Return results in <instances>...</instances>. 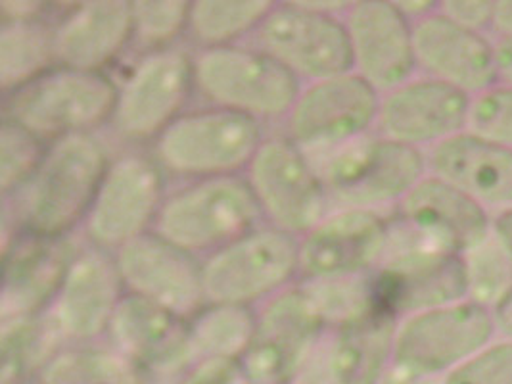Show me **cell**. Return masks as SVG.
I'll list each match as a JSON object with an SVG mask.
<instances>
[{
  "label": "cell",
  "instance_id": "obj_12",
  "mask_svg": "<svg viewBox=\"0 0 512 384\" xmlns=\"http://www.w3.org/2000/svg\"><path fill=\"white\" fill-rule=\"evenodd\" d=\"M382 95L355 72L305 83L280 133L307 156L325 154L376 131Z\"/></svg>",
  "mask_w": 512,
  "mask_h": 384
},
{
  "label": "cell",
  "instance_id": "obj_23",
  "mask_svg": "<svg viewBox=\"0 0 512 384\" xmlns=\"http://www.w3.org/2000/svg\"><path fill=\"white\" fill-rule=\"evenodd\" d=\"M397 317L376 310L340 329H328L294 384H382L394 361Z\"/></svg>",
  "mask_w": 512,
  "mask_h": 384
},
{
  "label": "cell",
  "instance_id": "obj_2",
  "mask_svg": "<svg viewBox=\"0 0 512 384\" xmlns=\"http://www.w3.org/2000/svg\"><path fill=\"white\" fill-rule=\"evenodd\" d=\"M309 160L332 208L378 214L397 208L428 175L426 152L384 139L376 131Z\"/></svg>",
  "mask_w": 512,
  "mask_h": 384
},
{
  "label": "cell",
  "instance_id": "obj_34",
  "mask_svg": "<svg viewBox=\"0 0 512 384\" xmlns=\"http://www.w3.org/2000/svg\"><path fill=\"white\" fill-rule=\"evenodd\" d=\"M188 0H137L133 2V45L142 52L181 45L190 20Z\"/></svg>",
  "mask_w": 512,
  "mask_h": 384
},
{
  "label": "cell",
  "instance_id": "obj_14",
  "mask_svg": "<svg viewBox=\"0 0 512 384\" xmlns=\"http://www.w3.org/2000/svg\"><path fill=\"white\" fill-rule=\"evenodd\" d=\"M250 43L275 58L302 85L353 72L344 16L317 12L303 0L277 2Z\"/></svg>",
  "mask_w": 512,
  "mask_h": 384
},
{
  "label": "cell",
  "instance_id": "obj_29",
  "mask_svg": "<svg viewBox=\"0 0 512 384\" xmlns=\"http://www.w3.org/2000/svg\"><path fill=\"white\" fill-rule=\"evenodd\" d=\"M35 384H152V379L110 340H98L68 344Z\"/></svg>",
  "mask_w": 512,
  "mask_h": 384
},
{
  "label": "cell",
  "instance_id": "obj_19",
  "mask_svg": "<svg viewBox=\"0 0 512 384\" xmlns=\"http://www.w3.org/2000/svg\"><path fill=\"white\" fill-rule=\"evenodd\" d=\"M127 296L116 254L83 242L48 310L68 344L106 340Z\"/></svg>",
  "mask_w": 512,
  "mask_h": 384
},
{
  "label": "cell",
  "instance_id": "obj_18",
  "mask_svg": "<svg viewBox=\"0 0 512 384\" xmlns=\"http://www.w3.org/2000/svg\"><path fill=\"white\" fill-rule=\"evenodd\" d=\"M470 100L461 89L417 73L382 95L376 133L428 152L468 129Z\"/></svg>",
  "mask_w": 512,
  "mask_h": 384
},
{
  "label": "cell",
  "instance_id": "obj_15",
  "mask_svg": "<svg viewBox=\"0 0 512 384\" xmlns=\"http://www.w3.org/2000/svg\"><path fill=\"white\" fill-rule=\"evenodd\" d=\"M326 331L300 283L261 304L252 342L240 360L250 383H296Z\"/></svg>",
  "mask_w": 512,
  "mask_h": 384
},
{
  "label": "cell",
  "instance_id": "obj_30",
  "mask_svg": "<svg viewBox=\"0 0 512 384\" xmlns=\"http://www.w3.org/2000/svg\"><path fill=\"white\" fill-rule=\"evenodd\" d=\"M54 24L47 18L0 25V87L4 96L58 66Z\"/></svg>",
  "mask_w": 512,
  "mask_h": 384
},
{
  "label": "cell",
  "instance_id": "obj_43",
  "mask_svg": "<svg viewBox=\"0 0 512 384\" xmlns=\"http://www.w3.org/2000/svg\"><path fill=\"white\" fill-rule=\"evenodd\" d=\"M493 237L512 264V208L497 212L493 217Z\"/></svg>",
  "mask_w": 512,
  "mask_h": 384
},
{
  "label": "cell",
  "instance_id": "obj_9",
  "mask_svg": "<svg viewBox=\"0 0 512 384\" xmlns=\"http://www.w3.org/2000/svg\"><path fill=\"white\" fill-rule=\"evenodd\" d=\"M169 194V177L152 152H116L83 223L85 242L116 254L129 242L152 233Z\"/></svg>",
  "mask_w": 512,
  "mask_h": 384
},
{
  "label": "cell",
  "instance_id": "obj_13",
  "mask_svg": "<svg viewBox=\"0 0 512 384\" xmlns=\"http://www.w3.org/2000/svg\"><path fill=\"white\" fill-rule=\"evenodd\" d=\"M263 221L302 237L332 210L309 156L282 133H269L244 173Z\"/></svg>",
  "mask_w": 512,
  "mask_h": 384
},
{
  "label": "cell",
  "instance_id": "obj_39",
  "mask_svg": "<svg viewBox=\"0 0 512 384\" xmlns=\"http://www.w3.org/2000/svg\"><path fill=\"white\" fill-rule=\"evenodd\" d=\"M177 384H252L240 360H200L192 363Z\"/></svg>",
  "mask_w": 512,
  "mask_h": 384
},
{
  "label": "cell",
  "instance_id": "obj_32",
  "mask_svg": "<svg viewBox=\"0 0 512 384\" xmlns=\"http://www.w3.org/2000/svg\"><path fill=\"white\" fill-rule=\"evenodd\" d=\"M257 308L208 304L190 319L194 360H242L256 331Z\"/></svg>",
  "mask_w": 512,
  "mask_h": 384
},
{
  "label": "cell",
  "instance_id": "obj_4",
  "mask_svg": "<svg viewBox=\"0 0 512 384\" xmlns=\"http://www.w3.org/2000/svg\"><path fill=\"white\" fill-rule=\"evenodd\" d=\"M117 81L108 72L54 66L29 85L4 96L2 118L16 121L45 143L108 129Z\"/></svg>",
  "mask_w": 512,
  "mask_h": 384
},
{
  "label": "cell",
  "instance_id": "obj_28",
  "mask_svg": "<svg viewBox=\"0 0 512 384\" xmlns=\"http://www.w3.org/2000/svg\"><path fill=\"white\" fill-rule=\"evenodd\" d=\"M68 342L50 312L0 321V384H35Z\"/></svg>",
  "mask_w": 512,
  "mask_h": 384
},
{
  "label": "cell",
  "instance_id": "obj_20",
  "mask_svg": "<svg viewBox=\"0 0 512 384\" xmlns=\"http://www.w3.org/2000/svg\"><path fill=\"white\" fill-rule=\"evenodd\" d=\"M353 72L380 95L419 73L413 22L390 0H355L344 16Z\"/></svg>",
  "mask_w": 512,
  "mask_h": 384
},
{
  "label": "cell",
  "instance_id": "obj_26",
  "mask_svg": "<svg viewBox=\"0 0 512 384\" xmlns=\"http://www.w3.org/2000/svg\"><path fill=\"white\" fill-rule=\"evenodd\" d=\"M133 45V2H79L54 24L58 66L83 72H108Z\"/></svg>",
  "mask_w": 512,
  "mask_h": 384
},
{
  "label": "cell",
  "instance_id": "obj_24",
  "mask_svg": "<svg viewBox=\"0 0 512 384\" xmlns=\"http://www.w3.org/2000/svg\"><path fill=\"white\" fill-rule=\"evenodd\" d=\"M106 340L135 361L152 381L179 379L196 363L190 319L135 294L123 298Z\"/></svg>",
  "mask_w": 512,
  "mask_h": 384
},
{
  "label": "cell",
  "instance_id": "obj_37",
  "mask_svg": "<svg viewBox=\"0 0 512 384\" xmlns=\"http://www.w3.org/2000/svg\"><path fill=\"white\" fill-rule=\"evenodd\" d=\"M440 384H512V342H491L445 373Z\"/></svg>",
  "mask_w": 512,
  "mask_h": 384
},
{
  "label": "cell",
  "instance_id": "obj_21",
  "mask_svg": "<svg viewBox=\"0 0 512 384\" xmlns=\"http://www.w3.org/2000/svg\"><path fill=\"white\" fill-rule=\"evenodd\" d=\"M83 242L81 233L45 237L20 231L2 248L0 321L48 312Z\"/></svg>",
  "mask_w": 512,
  "mask_h": 384
},
{
  "label": "cell",
  "instance_id": "obj_22",
  "mask_svg": "<svg viewBox=\"0 0 512 384\" xmlns=\"http://www.w3.org/2000/svg\"><path fill=\"white\" fill-rule=\"evenodd\" d=\"M394 221L422 242L463 256L488 244L493 235L488 208L434 175H426L399 202Z\"/></svg>",
  "mask_w": 512,
  "mask_h": 384
},
{
  "label": "cell",
  "instance_id": "obj_44",
  "mask_svg": "<svg viewBox=\"0 0 512 384\" xmlns=\"http://www.w3.org/2000/svg\"><path fill=\"white\" fill-rule=\"evenodd\" d=\"M495 60L499 83L512 87V37H499L495 43Z\"/></svg>",
  "mask_w": 512,
  "mask_h": 384
},
{
  "label": "cell",
  "instance_id": "obj_36",
  "mask_svg": "<svg viewBox=\"0 0 512 384\" xmlns=\"http://www.w3.org/2000/svg\"><path fill=\"white\" fill-rule=\"evenodd\" d=\"M468 131L512 148V87L497 83L472 96Z\"/></svg>",
  "mask_w": 512,
  "mask_h": 384
},
{
  "label": "cell",
  "instance_id": "obj_25",
  "mask_svg": "<svg viewBox=\"0 0 512 384\" xmlns=\"http://www.w3.org/2000/svg\"><path fill=\"white\" fill-rule=\"evenodd\" d=\"M415 56L422 75L474 96L499 83L495 43L482 31L445 16L438 8L413 24Z\"/></svg>",
  "mask_w": 512,
  "mask_h": 384
},
{
  "label": "cell",
  "instance_id": "obj_31",
  "mask_svg": "<svg viewBox=\"0 0 512 384\" xmlns=\"http://www.w3.org/2000/svg\"><path fill=\"white\" fill-rule=\"evenodd\" d=\"M275 4L273 0H194L187 39L196 50L246 43Z\"/></svg>",
  "mask_w": 512,
  "mask_h": 384
},
{
  "label": "cell",
  "instance_id": "obj_42",
  "mask_svg": "<svg viewBox=\"0 0 512 384\" xmlns=\"http://www.w3.org/2000/svg\"><path fill=\"white\" fill-rule=\"evenodd\" d=\"M491 312L495 319V327L501 335L512 342V287L507 288L493 304Z\"/></svg>",
  "mask_w": 512,
  "mask_h": 384
},
{
  "label": "cell",
  "instance_id": "obj_3",
  "mask_svg": "<svg viewBox=\"0 0 512 384\" xmlns=\"http://www.w3.org/2000/svg\"><path fill=\"white\" fill-rule=\"evenodd\" d=\"M267 135L261 121L204 104L173 121L150 152L167 177L185 183L233 177L246 173Z\"/></svg>",
  "mask_w": 512,
  "mask_h": 384
},
{
  "label": "cell",
  "instance_id": "obj_27",
  "mask_svg": "<svg viewBox=\"0 0 512 384\" xmlns=\"http://www.w3.org/2000/svg\"><path fill=\"white\" fill-rule=\"evenodd\" d=\"M428 175L465 192L488 210L512 208V148L463 131L426 152Z\"/></svg>",
  "mask_w": 512,
  "mask_h": 384
},
{
  "label": "cell",
  "instance_id": "obj_41",
  "mask_svg": "<svg viewBox=\"0 0 512 384\" xmlns=\"http://www.w3.org/2000/svg\"><path fill=\"white\" fill-rule=\"evenodd\" d=\"M2 22H29V20H41L47 14L45 2H29V0H18V2H0Z\"/></svg>",
  "mask_w": 512,
  "mask_h": 384
},
{
  "label": "cell",
  "instance_id": "obj_33",
  "mask_svg": "<svg viewBox=\"0 0 512 384\" xmlns=\"http://www.w3.org/2000/svg\"><path fill=\"white\" fill-rule=\"evenodd\" d=\"M305 296L326 329H340L382 310L376 300L373 275L300 281Z\"/></svg>",
  "mask_w": 512,
  "mask_h": 384
},
{
  "label": "cell",
  "instance_id": "obj_5",
  "mask_svg": "<svg viewBox=\"0 0 512 384\" xmlns=\"http://www.w3.org/2000/svg\"><path fill=\"white\" fill-rule=\"evenodd\" d=\"M196 93L208 106L231 110L265 125L282 123L302 83L250 41L194 50Z\"/></svg>",
  "mask_w": 512,
  "mask_h": 384
},
{
  "label": "cell",
  "instance_id": "obj_17",
  "mask_svg": "<svg viewBox=\"0 0 512 384\" xmlns=\"http://www.w3.org/2000/svg\"><path fill=\"white\" fill-rule=\"evenodd\" d=\"M116 262L127 294L154 302L185 319H192L208 306L204 260L156 231L117 250Z\"/></svg>",
  "mask_w": 512,
  "mask_h": 384
},
{
  "label": "cell",
  "instance_id": "obj_8",
  "mask_svg": "<svg viewBox=\"0 0 512 384\" xmlns=\"http://www.w3.org/2000/svg\"><path fill=\"white\" fill-rule=\"evenodd\" d=\"M390 246L373 273L378 306L397 319L470 298L463 254L430 246L390 219Z\"/></svg>",
  "mask_w": 512,
  "mask_h": 384
},
{
  "label": "cell",
  "instance_id": "obj_40",
  "mask_svg": "<svg viewBox=\"0 0 512 384\" xmlns=\"http://www.w3.org/2000/svg\"><path fill=\"white\" fill-rule=\"evenodd\" d=\"M440 10L451 20L466 25L470 29L482 31L493 25L495 2L491 0H447L440 2Z\"/></svg>",
  "mask_w": 512,
  "mask_h": 384
},
{
  "label": "cell",
  "instance_id": "obj_11",
  "mask_svg": "<svg viewBox=\"0 0 512 384\" xmlns=\"http://www.w3.org/2000/svg\"><path fill=\"white\" fill-rule=\"evenodd\" d=\"M298 283V237L267 223L233 240L204 260L208 304L259 308Z\"/></svg>",
  "mask_w": 512,
  "mask_h": 384
},
{
  "label": "cell",
  "instance_id": "obj_38",
  "mask_svg": "<svg viewBox=\"0 0 512 384\" xmlns=\"http://www.w3.org/2000/svg\"><path fill=\"white\" fill-rule=\"evenodd\" d=\"M470 269V298L488 304L495 302L507 288L512 287L511 260L497 244L491 248L484 244L476 252L466 256Z\"/></svg>",
  "mask_w": 512,
  "mask_h": 384
},
{
  "label": "cell",
  "instance_id": "obj_45",
  "mask_svg": "<svg viewBox=\"0 0 512 384\" xmlns=\"http://www.w3.org/2000/svg\"><path fill=\"white\" fill-rule=\"evenodd\" d=\"M491 27L499 33V37H512V0L495 2Z\"/></svg>",
  "mask_w": 512,
  "mask_h": 384
},
{
  "label": "cell",
  "instance_id": "obj_35",
  "mask_svg": "<svg viewBox=\"0 0 512 384\" xmlns=\"http://www.w3.org/2000/svg\"><path fill=\"white\" fill-rule=\"evenodd\" d=\"M48 143L20 123L2 118L0 123V189L2 198L22 189L39 168Z\"/></svg>",
  "mask_w": 512,
  "mask_h": 384
},
{
  "label": "cell",
  "instance_id": "obj_10",
  "mask_svg": "<svg viewBox=\"0 0 512 384\" xmlns=\"http://www.w3.org/2000/svg\"><path fill=\"white\" fill-rule=\"evenodd\" d=\"M491 306L474 298L397 321L390 375L399 381L443 377L493 342Z\"/></svg>",
  "mask_w": 512,
  "mask_h": 384
},
{
  "label": "cell",
  "instance_id": "obj_1",
  "mask_svg": "<svg viewBox=\"0 0 512 384\" xmlns=\"http://www.w3.org/2000/svg\"><path fill=\"white\" fill-rule=\"evenodd\" d=\"M114 154L102 133L48 143L39 168L24 187L2 198V212L25 233L45 237L81 233Z\"/></svg>",
  "mask_w": 512,
  "mask_h": 384
},
{
  "label": "cell",
  "instance_id": "obj_7",
  "mask_svg": "<svg viewBox=\"0 0 512 384\" xmlns=\"http://www.w3.org/2000/svg\"><path fill=\"white\" fill-rule=\"evenodd\" d=\"M196 93L194 52L185 45L142 52L117 83L110 135L127 148L156 143L188 110Z\"/></svg>",
  "mask_w": 512,
  "mask_h": 384
},
{
  "label": "cell",
  "instance_id": "obj_6",
  "mask_svg": "<svg viewBox=\"0 0 512 384\" xmlns=\"http://www.w3.org/2000/svg\"><path fill=\"white\" fill-rule=\"evenodd\" d=\"M265 225L244 175L188 181L169 194L154 231L206 260L223 246Z\"/></svg>",
  "mask_w": 512,
  "mask_h": 384
},
{
  "label": "cell",
  "instance_id": "obj_16",
  "mask_svg": "<svg viewBox=\"0 0 512 384\" xmlns=\"http://www.w3.org/2000/svg\"><path fill=\"white\" fill-rule=\"evenodd\" d=\"M390 233L384 214L332 208L298 239L300 281L373 275L388 254Z\"/></svg>",
  "mask_w": 512,
  "mask_h": 384
}]
</instances>
